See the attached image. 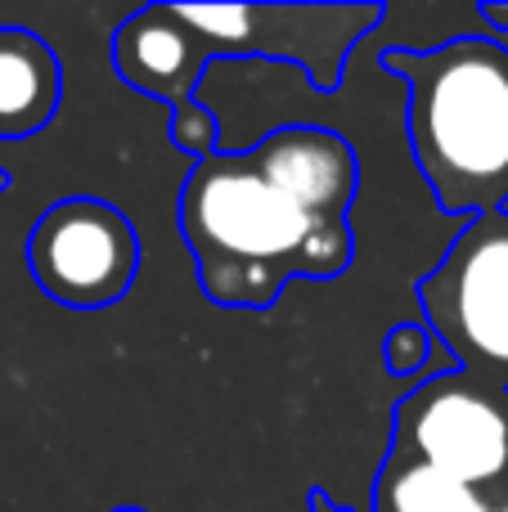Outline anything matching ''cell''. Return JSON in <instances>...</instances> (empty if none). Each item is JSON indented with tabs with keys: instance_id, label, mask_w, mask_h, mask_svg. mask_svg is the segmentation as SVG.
<instances>
[{
	"instance_id": "6da1fadb",
	"label": "cell",
	"mask_w": 508,
	"mask_h": 512,
	"mask_svg": "<svg viewBox=\"0 0 508 512\" xmlns=\"http://www.w3.org/2000/svg\"><path fill=\"white\" fill-rule=\"evenodd\" d=\"M356 153L329 126H279L243 153H207L180 189V234L203 292L261 310L288 279H333L351 261Z\"/></svg>"
},
{
	"instance_id": "7a4b0ae2",
	"label": "cell",
	"mask_w": 508,
	"mask_h": 512,
	"mask_svg": "<svg viewBox=\"0 0 508 512\" xmlns=\"http://www.w3.org/2000/svg\"><path fill=\"white\" fill-rule=\"evenodd\" d=\"M378 18L383 5H149L117 27L113 63L126 86L167 99L171 113L194 108L216 50L293 59L320 90H333L351 45Z\"/></svg>"
},
{
	"instance_id": "3957f363",
	"label": "cell",
	"mask_w": 508,
	"mask_h": 512,
	"mask_svg": "<svg viewBox=\"0 0 508 512\" xmlns=\"http://www.w3.org/2000/svg\"><path fill=\"white\" fill-rule=\"evenodd\" d=\"M387 72L410 86V149L437 207L450 216L508 203V50L459 36L437 50H387Z\"/></svg>"
},
{
	"instance_id": "277c9868",
	"label": "cell",
	"mask_w": 508,
	"mask_h": 512,
	"mask_svg": "<svg viewBox=\"0 0 508 512\" xmlns=\"http://www.w3.org/2000/svg\"><path fill=\"white\" fill-rule=\"evenodd\" d=\"M428 333L477 378L508 382V203L477 212L419 283Z\"/></svg>"
},
{
	"instance_id": "5b68a950",
	"label": "cell",
	"mask_w": 508,
	"mask_h": 512,
	"mask_svg": "<svg viewBox=\"0 0 508 512\" xmlns=\"http://www.w3.org/2000/svg\"><path fill=\"white\" fill-rule=\"evenodd\" d=\"M140 270V234L104 198H63L27 234V274L50 301L72 310L113 306Z\"/></svg>"
},
{
	"instance_id": "8992f818",
	"label": "cell",
	"mask_w": 508,
	"mask_h": 512,
	"mask_svg": "<svg viewBox=\"0 0 508 512\" xmlns=\"http://www.w3.org/2000/svg\"><path fill=\"white\" fill-rule=\"evenodd\" d=\"M410 445L414 463L486 486L508 468V418L464 373L432 378L396 409V445Z\"/></svg>"
},
{
	"instance_id": "52a82bcc",
	"label": "cell",
	"mask_w": 508,
	"mask_h": 512,
	"mask_svg": "<svg viewBox=\"0 0 508 512\" xmlns=\"http://www.w3.org/2000/svg\"><path fill=\"white\" fill-rule=\"evenodd\" d=\"M63 72L27 27H0V140H27L59 113Z\"/></svg>"
},
{
	"instance_id": "ba28073f",
	"label": "cell",
	"mask_w": 508,
	"mask_h": 512,
	"mask_svg": "<svg viewBox=\"0 0 508 512\" xmlns=\"http://www.w3.org/2000/svg\"><path fill=\"white\" fill-rule=\"evenodd\" d=\"M378 512H491L482 490L428 463H387L378 486Z\"/></svg>"
},
{
	"instance_id": "9c48e42d",
	"label": "cell",
	"mask_w": 508,
	"mask_h": 512,
	"mask_svg": "<svg viewBox=\"0 0 508 512\" xmlns=\"http://www.w3.org/2000/svg\"><path fill=\"white\" fill-rule=\"evenodd\" d=\"M432 355V333L423 324H401L387 333V369L392 373H414Z\"/></svg>"
},
{
	"instance_id": "30bf717a",
	"label": "cell",
	"mask_w": 508,
	"mask_h": 512,
	"mask_svg": "<svg viewBox=\"0 0 508 512\" xmlns=\"http://www.w3.org/2000/svg\"><path fill=\"white\" fill-rule=\"evenodd\" d=\"M477 14H482L486 23L495 27V36H508V5H482Z\"/></svg>"
},
{
	"instance_id": "8fae6325",
	"label": "cell",
	"mask_w": 508,
	"mask_h": 512,
	"mask_svg": "<svg viewBox=\"0 0 508 512\" xmlns=\"http://www.w3.org/2000/svg\"><path fill=\"white\" fill-rule=\"evenodd\" d=\"M117 512H140V508H117Z\"/></svg>"
},
{
	"instance_id": "7c38bea8",
	"label": "cell",
	"mask_w": 508,
	"mask_h": 512,
	"mask_svg": "<svg viewBox=\"0 0 508 512\" xmlns=\"http://www.w3.org/2000/svg\"><path fill=\"white\" fill-rule=\"evenodd\" d=\"M0 189H5V176H0Z\"/></svg>"
},
{
	"instance_id": "4fadbf2b",
	"label": "cell",
	"mask_w": 508,
	"mask_h": 512,
	"mask_svg": "<svg viewBox=\"0 0 508 512\" xmlns=\"http://www.w3.org/2000/svg\"><path fill=\"white\" fill-rule=\"evenodd\" d=\"M500 512H508V508H500Z\"/></svg>"
},
{
	"instance_id": "5bb4252c",
	"label": "cell",
	"mask_w": 508,
	"mask_h": 512,
	"mask_svg": "<svg viewBox=\"0 0 508 512\" xmlns=\"http://www.w3.org/2000/svg\"><path fill=\"white\" fill-rule=\"evenodd\" d=\"M504 472H508V468H504Z\"/></svg>"
}]
</instances>
